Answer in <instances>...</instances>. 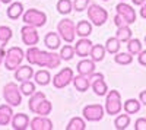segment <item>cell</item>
Here are the masks:
<instances>
[{"mask_svg":"<svg viewBox=\"0 0 146 130\" xmlns=\"http://www.w3.org/2000/svg\"><path fill=\"white\" fill-rule=\"evenodd\" d=\"M25 58L29 64L32 66H40V67H47V69H56L62 63V57L56 51H44L40 50L36 45L28 47L25 53Z\"/></svg>","mask_w":146,"mask_h":130,"instance_id":"1","label":"cell"},{"mask_svg":"<svg viewBox=\"0 0 146 130\" xmlns=\"http://www.w3.org/2000/svg\"><path fill=\"white\" fill-rule=\"evenodd\" d=\"M105 113L110 115H117L123 110V101H121V94L115 89L108 91L105 95V104H104Z\"/></svg>","mask_w":146,"mask_h":130,"instance_id":"2","label":"cell"},{"mask_svg":"<svg viewBox=\"0 0 146 130\" xmlns=\"http://www.w3.org/2000/svg\"><path fill=\"white\" fill-rule=\"evenodd\" d=\"M25 58V53L21 47H10V48L6 51L5 56V67L6 70H10V72H15V70L22 64V60Z\"/></svg>","mask_w":146,"mask_h":130,"instance_id":"3","label":"cell"},{"mask_svg":"<svg viewBox=\"0 0 146 130\" xmlns=\"http://www.w3.org/2000/svg\"><path fill=\"white\" fill-rule=\"evenodd\" d=\"M22 22L27 23V25H32L35 28H41L47 23V15L38 9H28L27 12H23Z\"/></svg>","mask_w":146,"mask_h":130,"instance_id":"4","label":"cell"},{"mask_svg":"<svg viewBox=\"0 0 146 130\" xmlns=\"http://www.w3.org/2000/svg\"><path fill=\"white\" fill-rule=\"evenodd\" d=\"M3 98L5 101L12 105V107H18L22 102V92L19 89V85L15 82H9L3 88Z\"/></svg>","mask_w":146,"mask_h":130,"instance_id":"5","label":"cell"},{"mask_svg":"<svg viewBox=\"0 0 146 130\" xmlns=\"http://www.w3.org/2000/svg\"><path fill=\"white\" fill-rule=\"evenodd\" d=\"M57 32L63 41H66L67 44H72L76 38V25L70 19H62L57 23Z\"/></svg>","mask_w":146,"mask_h":130,"instance_id":"6","label":"cell"},{"mask_svg":"<svg viewBox=\"0 0 146 130\" xmlns=\"http://www.w3.org/2000/svg\"><path fill=\"white\" fill-rule=\"evenodd\" d=\"M88 12V18L92 22V25L95 27H102L104 23L108 21V12L96 3H91L86 9Z\"/></svg>","mask_w":146,"mask_h":130,"instance_id":"7","label":"cell"},{"mask_svg":"<svg viewBox=\"0 0 146 130\" xmlns=\"http://www.w3.org/2000/svg\"><path fill=\"white\" fill-rule=\"evenodd\" d=\"M82 114H83V119L86 121L98 123V121H101L104 119L105 108L102 107L101 104H89V105H86V107H83Z\"/></svg>","mask_w":146,"mask_h":130,"instance_id":"8","label":"cell"},{"mask_svg":"<svg viewBox=\"0 0 146 130\" xmlns=\"http://www.w3.org/2000/svg\"><path fill=\"white\" fill-rule=\"evenodd\" d=\"M88 78H89L91 88H92V91L95 92V95L105 97L107 92H108V85H107V82L104 80V75H102V73H98V72H94V73L89 75Z\"/></svg>","mask_w":146,"mask_h":130,"instance_id":"9","label":"cell"},{"mask_svg":"<svg viewBox=\"0 0 146 130\" xmlns=\"http://www.w3.org/2000/svg\"><path fill=\"white\" fill-rule=\"evenodd\" d=\"M73 78H75V75H73V70H72L70 67H64V69H62V70H60V72L51 79V82H53L54 88L63 89V88H66V86H69V85L72 84Z\"/></svg>","mask_w":146,"mask_h":130,"instance_id":"10","label":"cell"},{"mask_svg":"<svg viewBox=\"0 0 146 130\" xmlns=\"http://www.w3.org/2000/svg\"><path fill=\"white\" fill-rule=\"evenodd\" d=\"M21 38H22L23 44L31 47V45H36V44H38L40 34H38V31H36L35 27L27 25V23H25V25L21 28Z\"/></svg>","mask_w":146,"mask_h":130,"instance_id":"11","label":"cell"},{"mask_svg":"<svg viewBox=\"0 0 146 130\" xmlns=\"http://www.w3.org/2000/svg\"><path fill=\"white\" fill-rule=\"evenodd\" d=\"M115 12L127 21L129 25H131V23L136 22V10L133 9V6L127 5L126 2H120V3L115 6Z\"/></svg>","mask_w":146,"mask_h":130,"instance_id":"12","label":"cell"},{"mask_svg":"<svg viewBox=\"0 0 146 130\" xmlns=\"http://www.w3.org/2000/svg\"><path fill=\"white\" fill-rule=\"evenodd\" d=\"M53 121L48 119V115H36L29 121L31 130H53Z\"/></svg>","mask_w":146,"mask_h":130,"instance_id":"13","label":"cell"},{"mask_svg":"<svg viewBox=\"0 0 146 130\" xmlns=\"http://www.w3.org/2000/svg\"><path fill=\"white\" fill-rule=\"evenodd\" d=\"M94 42L86 37V38H79V41L75 44V53L76 56L79 57H88L89 53H91V48H92Z\"/></svg>","mask_w":146,"mask_h":130,"instance_id":"14","label":"cell"},{"mask_svg":"<svg viewBox=\"0 0 146 130\" xmlns=\"http://www.w3.org/2000/svg\"><path fill=\"white\" fill-rule=\"evenodd\" d=\"M44 44L47 45V48L48 50H51V51H56L60 48V45H62V37L58 35V32H47L45 34V37H44Z\"/></svg>","mask_w":146,"mask_h":130,"instance_id":"15","label":"cell"},{"mask_svg":"<svg viewBox=\"0 0 146 130\" xmlns=\"http://www.w3.org/2000/svg\"><path fill=\"white\" fill-rule=\"evenodd\" d=\"M76 70L79 75H83V76H89L95 72V62L92 58H85L80 60L78 64H76Z\"/></svg>","mask_w":146,"mask_h":130,"instance_id":"16","label":"cell"},{"mask_svg":"<svg viewBox=\"0 0 146 130\" xmlns=\"http://www.w3.org/2000/svg\"><path fill=\"white\" fill-rule=\"evenodd\" d=\"M29 117L27 114L23 113H18V114H13V117H12V127H13L15 130H25L29 127Z\"/></svg>","mask_w":146,"mask_h":130,"instance_id":"17","label":"cell"},{"mask_svg":"<svg viewBox=\"0 0 146 130\" xmlns=\"http://www.w3.org/2000/svg\"><path fill=\"white\" fill-rule=\"evenodd\" d=\"M34 69L29 66V64H25V66H19L16 70H15V79L18 80V82H23V80H29V79H32V76H34Z\"/></svg>","mask_w":146,"mask_h":130,"instance_id":"18","label":"cell"},{"mask_svg":"<svg viewBox=\"0 0 146 130\" xmlns=\"http://www.w3.org/2000/svg\"><path fill=\"white\" fill-rule=\"evenodd\" d=\"M13 110H12V105L2 104L0 105V126H7L12 121V117H13Z\"/></svg>","mask_w":146,"mask_h":130,"instance_id":"19","label":"cell"},{"mask_svg":"<svg viewBox=\"0 0 146 130\" xmlns=\"http://www.w3.org/2000/svg\"><path fill=\"white\" fill-rule=\"evenodd\" d=\"M6 15L9 19H13V21L19 19L23 15V5L21 2H12L6 10Z\"/></svg>","mask_w":146,"mask_h":130,"instance_id":"20","label":"cell"},{"mask_svg":"<svg viewBox=\"0 0 146 130\" xmlns=\"http://www.w3.org/2000/svg\"><path fill=\"white\" fill-rule=\"evenodd\" d=\"M92 34V22L89 21H79L76 23V35L79 38H86Z\"/></svg>","mask_w":146,"mask_h":130,"instance_id":"21","label":"cell"},{"mask_svg":"<svg viewBox=\"0 0 146 130\" xmlns=\"http://www.w3.org/2000/svg\"><path fill=\"white\" fill-rule=\"evenodd\" d=\"M105 54H107V50H105V45L102 44H94L92 48H91V53H89V57L95 63L98 62H102L105 58Z\"/></svg>","mask_w":146,"mask_h":130,"instance_id":"22","label":"cell"},{"mask_svg":"<svg viewBox=\"0 0 146 130\" xmlns=\"http://www.w3.org/2000/svg\"><path fill=\"white\" fill-rule=\"evenodd\" d=\"M45 99V94L44 92H40V91H35L32 95L29 97V101H28V108L29 111H32L34 114L36 113V108H38V105Z\"/></svg>","mask_w":146,"mask_h":130,"instance_id":"23","label":"cell"},{"mask_svg":"<svg viewBox=\"0 0 146 130\" xmlns=\"http://www.w3.org/2000/svg\"><path fill=\"white\" fill-rule=\"evenodd\" d=\"M73 85H75V89L79 91V92H85V91H88L89 86H91V82H89V78L88 76H83V75H79L73 78V82H72Z\"/></svg>","mask_w":146,"mask_h":130,"instance_id":"24","label":"cell"},{"mask_svg":"<svg viewBox=\"0 0 146 130\" xmlns=\"http://www.w3.org/2000/svg\"><path fill=\"white\" fill-rule=\"evenodd\" d=\"M34 79H35L36 85L47 86L51 82V75H50V72H48L47 69H41V70H38V72L34 73Z\"/></svg>","mask_w":146,"mask_h":130,"instance_id":"25","label":"cell"},{"mask_svg":"<svg viewBox=\"0 0 146 130\" xmlns=\"http://www.w3.org/2000/svg\"><path fill=\"white\" fill-rule=\"evenodd\" d=\"M140 107H142V102L139 99H135V98H130V99H127L123 104V110L127 114H136V113H139Z\"/></svg>","mask_w":146,"mask_h":130,"instance_id":"26","label":"cell"},{"mask_svg":"<svg viewBox=\"0 0 146 130\" xmlns=\"http://www.w3.org/2000/svg\"><path fill=\"white\" fill-rule=\"evenodd\" d=\"M130 126V114L124 111V114H117L114 120V127L117 130H126Z\"/></svg>","mask_w":146,"mask_h":130,"instance_id":"27","label":"cell"},{"mask_svg":"<svg viewBox=\"0 0 146 130\" xmlns=\"http://www.w3.org/2000/svg\"><path fill=\"white\" fill-rule=\"evenodd\" d=\"M105 50H107V53H110V54H117L118 51H120V48H121V41L117 38V37H111V38H108L107 41H105Z\"/></svg>","mask_w":146,"mask_h":130,"instance_id":"28","label":"cell"},{"mask_svg":"<svg viewBox=\"0 0 146 130\" xmlns=\"http://www.w3.org/2000/svg\"><path fill=\"white\" fill-rule=\"evenodd\" d=\"M133 35V31L130 29V25H124V27H118L117 32H115V37L121 41V42H127Z\"/></svg>","mask_w":146,"mask_h":130,"instance_id":"29","label":"cell"},{"mask_svg":"<svg viewBox=\"0 0 146 130\" xmlns=\"http://www.w3.org/2000/svg\"><path fill=\"white\" fill-rule=\"evenodd\" d=\"M86 129V120L82 117H73L70 119V121L67 123L66 130H85Z\"/></svg>","mask_w":146,"mask_h":130,"instance_id":"30","label":"cell"},{"mask_svg":"<svg viewBox=\"0 0 146 130\" xmlns=\"http://www.w3.org/2000/svg\"><path fill=\"white\" fill-rule=\"evenodd\" d=\"M114 62L120 66H127V64H131L133 63V54H130L129 51L127 53H117L114 54Z\"/></svg>","mask_w":146,"mask_h":130,"instance_id":"31","label":"cell"},{"mask_svg":"<svg viewBox=\"0 0 146 130\" xmlns=\"http://www.w3.org/2000/svg\"><path fill=\"white\" fill-rule=\"evenodd\" d=\"M60 57H62V60H64V62H70L73 57L76 56V53H75V47L73 45H70V44H66V45H63L62 48H60Z\"/></svg>","mask_w":146,"mask_h":130,"instance_id":"32","label":"cell"},{"mask_svg":"<svg viewBox=\"0 0 146 130\" xmlns=\"http://www.w3.org/2000/svg\"><path fill=\"white\" fill-rule=\"evenodd\" d=\"M56 7L60 15H69L73 10V2L72 0H58Z\"/></svg>","mask_w":146,"mask_h":130,"instance_id":"33","label":"cell"},{"mask_svg":"<svg viewBox=\"0 0 146 130\" xmlns=\"http://www.w3.org/2000/svg\"><path fill=\"white\" fill-rule=\"evenodd\" d=\"M127 51L133 56H137L142 51V42L137 38H130L127 41Z\"/></svg>","mask_w":146,"mask_h":130,"instance_id":"34","label":"cell"},{"mask_svg":"<svg viewBox=\"0 0 146 130\" xmlns=\"http://www.w3.org/2000/svg\"><path fill=\"white\" fill-rule=\"evenodd\" d=\"M13 37V32L9 27L2 25L0 27V47H6V44L9 42V40Z\"/></svg>","mask_w":146,"mask_h":130,"instance_id":"35","label":"cell"},{"mask_svg":"<svg viewBox=\"0 0 146 130\" xmlns=\"http://www.w3.org/2000/svg\"><path fill=\"white\" fill-rule=\"evenodd\" d=\"M19 89H21V92H22V95H27V97H31L32 94L36 91V89H35V84H34L31 79H29V80H23V82H21Z\"/></svg>","mask_w":146,"mask_h":130,"instance_id":"36","label":"cell"},{"mask_svg":"<svg viewBox=\"0 0 146 130\" xmlns=\"http://www.w3.org/2000/svg\"><path fill=\"white\" fill-rule=\"evenodd\" d=\"M53 111V104L48 101L47 98L38 105V108H36V113L38 115H50V113Z\"/></svg>","mask_w":146,"mask_h":130,"instance_id":"37","label":"cell"},{"mask_svg":"<svg viewBox=\"0 0 146 130\" xmlns=\"http://www.w3.org/2000/svg\"><path fill=\"white\" fill-rule=\"evenodd\" d=\"M89 6V0H73V9L76 12H83Z\"/></svg>","mask_w":146,"mask_h":130,"instance_id":"38","label":"cell"},{"mask_svg":"<svg viewBox=\"0 0 146 130\" xmlns=\"http://www.w3.org/2000/svg\"><path fill=\"white\" fill-rule=\"evenodd\" d=\"M135 130H146V117H140L135 121Z\"/></svg>","mask_w":146,"mask_h":130,"instance_id":"39","label":"cell"},{"mask_svg":"<svg viewBox=\"0 0 146 130\" xmlns=\"http://www.w3.org/2000/svg\"><path fill=\"white\" fill-rule=\"evenodd\" d=\"M114 25L118 28V27H124V25H129L127 23V21L121 16V15H118V13H115V16H114Z\"/></svg>","mask_w":146,"mask_h":130,"instance_id":"40","label":"cell"},{"mask_svg":"<svg viewBox=\"0 0 146 130\" xmlns=\"http://www.w3.org/2000/svg\"><path fill=\"white\" fill-rule=\"evenodd\" d=\"M137 62H139V64L146 66V50H142V51L137 54Z\"/></svg>","mask_w":146,"mask_h":130,"instance_id":"41","label":"cell"},{"mask_svg":"<svg viewBox=\"0 0 146 130\" xmlns=\"http://www.w3.org/2000/svg\"><path fill=\"white\" fill-rule=\"evenodd\" d=\"M139 101H140L143 105H146V89L142 91V92L139 94Z\"/></svg>","mask_w":146,"mask_h":130,"instance_id":"42","label":"cell"},{"mask_svg":"<svg viewBox=\"0 0 146 130\" xmlns=\"http://www.w3.org/2000/svg\"><path fill=\"white\" fill-rule=\"evenodd\" d=\"M139 15L146 21V3H143L142 6H140V10H139Z\"/></svg>","mask_w":146,"mask_h":130,"instance_id":"43","label":"cell"},{"mask_svg":"<svg viewBox=\"0 0 146 130\" xmlns=\"http://www.w3.org/2000/svg\"><path fill=\"white\" fill-rule=\"evenodd\" d=\"M5 56H6V50L5 47H0V64L5 62Z\"/></svg>","mask_w":146,"mask_h":130,"instance_id":"44","label":"cell"},{"mask_svg":"<svg viewBox=\"0 0 146 130\" xmlns=\"http://www.w3.org/2000/svg\"><path fill=\"white\" fill-rule=\"evenodd\" d=\"M131 3L135 6H142L143 3H146V0H131Z\"/></svg>","mask_w":146,"mask_h":130,"instance_id":"45","label":"cell"},{"mask_svg":"<svg viewBox=\"0 0 146 130\" xmlns=\"http://www.w3.org/2000/svg\"><path fill=\"white\" fill-rule=\"evenodd\" d=\"M0 2H2V3H5V5H10L12 2H13V0H0Z\"/></svg>","mask_w":146,"mask_h":130,"instance_id":"46","label":"cell"},{"mask_svg":"<svg viewBox=\"0 0 146 130\" xmlns=\"http://www.w3.org/2000/svg\"><path fill=\"white\" fill-rule=\"evenodd\" d=\"M145 44H146V35H145Z\"/></svg>","mask_w":146,"mask_h":130,"instance_id":"47","label":"cell"},{"mask_svg":"<svg viewBox=\"0 0 146 130\" xmlns=\"http://www.w3.org/2000/svg\"><path fill=\"white\" fill-rule=\"evenodd\" d=\"M120 2H126V0H120Z\"/></svg>","mask_w":146,"mask_h":130,"instance_id":"48","label":"cell"},{"mask_svg":"<svg viewBox=\"0 0 146 130\" xmlns=\"http://www.w3.org/2000/svg\"><path fill=\"white\" fill-rule=\"evenodd\" d=\"M104 2H108V0H104Z\"/></svg>","mask_w":146,"mask_h":130,"instance_id":"49","label":"cell"},{"mask_svg":"<svg viewBox=\"0 0 146 130\" xmlns=\"http://www.w3.org/2000/svg\"><path fill=\"white\" fill-rule=\"evenodd\" d=\"M0 3H2V2H0Z\"/></svg>","mask_w":146,"mask_h":130,"instance_id":"50","label":"cell"}]
</instances>
